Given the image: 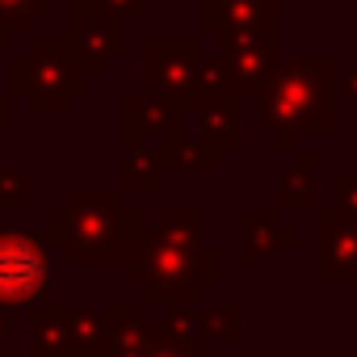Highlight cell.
<instances>
[{"mask_svg":"<svg viewBox=\"0 0 357 357\" xmlns=\"http://www.w3.org/2000/svg\"><path fill=\"white\" fill-rule=\"evenodd\" d=\"M122 269V278L139 286L147 303H198L202 286L219 282V248H202V219L194 211H172L164 215L160 231H143Z\"/></svg>","mask_w":357,"mask_h":357,"instance_id":"cell-1","label":"cell"},{"mask_svg":"<svg viewBox=\"0 0 357 357\" xmlns=\"http://www.w3.org/2000/svg\"><path fill=\"white\" fill-rule=\"evenodd\" d=\"M147 219L143 211L126 206L114 190H76L63 198L59 211L47 215L43 236L63 248L72 265H122L126 252L143 240Z\"/></svg>","mask_w":357,"mask_h":357,"instance_id":"cell-2","label":"cell"},{"mask_svg":"<svg viewBox=\"0 0 357 357\" xmlns=\"http://www.w3.org/2000/svg\"><path fill=\"white\" fill-rule=\"evenodd\" d=\"M332 59L311 55L294 59L286 68H273V76L257 89V126L290 151L298 135H324L332 130Z\"/></svg>","mask_w":357,"mask_h":357,"instance_id":"cell-3","label":"cell"},{"mask_svg":"<svg viewBox=\"0 0 357 357\" xmlns=\"http://www.w3.org/2000/svg\"><path fill=\"white\" fill-rule=\"evenodd\" d=\"M89 68L68 38H30V47L9 63V89L30 101L34 114H59L84 93Z\"/></svg>","mask_w":357,"mask_h":357,"instance_id":"cell-4","label":"cell"},{"mask_svg":"<svg viewBox=\"0 0 357 357\" xmlns=\"http://www.w3.org/2000/svg\"><path fill=\"white\" fill-rule=\"evenodd\" d=\"M198 63H202V47L194 38H160L155 34L143 47V84L151 97L176 105L181 114H194L202 105Z\"/></svg>","mask_w":357,"mask_h":357,"instance_id":"cell-5","label":"cell"},{"mask_svg":"<svg viewBox=\"0 0 357 357\" xmlns=\"http://www.w3.org/2000/svg\"><path fill=\"white\" fill-rule=\"evenodd\" d=\"M30 349H55L68 357H105V311L93 307H59V303H34L30 307Z\"/></svg>","mask_w":357,"mask_h":357,"instance_id":"cell-6","label":"cell"},{"mask_svg":"<svg viewBox=\"0 0 357 357\" xmlns=\"http://www.w3.org/2000/svg\"><path fill=\"white\" fill-rule=\"evenodd\" d=\"M219 63H223V80L227 93H257L273 68H278V22H261L248 30H231L219 38Z\"/></svg>","mask_w":357,"mask_h":357,"instance_id":"cell-7","label":"cell"},{"mask_svg":"<svg viewBox=\"0 0 357 357\" xmlns=\"http://www.w3.org/2000/svg\"><path fill=\"white\" fill-rule=\"evenodd\" d=\"M47 248L30 231H0V307L38 303L47 294Z\"/></svg>","mask_w":357,"mask_h":357,"instance_id":"cell-8","label":"cell"},{"mask_svg":"<svg viewBox=\"0 0 357 357\" xmlns=\"http://www.w3.org/2000/svg\"><path fill=\"white\" fill-rule=\"evenodd\" d=\"M68 43L76 47V55L84 59L89 72H101L114 55L126 51V30H122V17L97 9L93 0H72L68 5Z\"/></svg>","mask_w":357,"mask_h":357,"instance_id":"cell-9","label":"cell"},{"mask_svg":"<svg viewBox=\"0 0 357 357\" xmlns=\"http://www.w3.org/2000/svg\"><path fill=\"white\" fill-rule=\"evenodd\" d=\"M315 273L319 282H357V219L324 211L315 223Z\"/></svg>","mask_w":357,"mask_h":357,"instance_id":"cell-10","label":"cell"},{"mask_svg":"<svg viewBox=\"0 0 357 357\" xmlns=\"http://www.w3.org/2000/svg\"><path fill=\"white\" fill-rule=\"evenodd\" d=\"M244 244H240V265H261L273 261L282 248L294 244V231L278 223V211H240Z\"/></svg>","mask_w":357,"mask_h":357,"instance_id":"cell-11","label":"cell"},{"mask_svg":"<svg viewBox=\"0 0 357 357\" xmlns=\"http://www.w3.org/2000/svg\"><path fill=\"white\" fill-rule=\"evenodd\" d=\"M202 13V30L223 38L231 30H248V26H261V22H278V5L273 0H202L198 5Z\"/></svg>","mask_w":357,"mask_h":357,"instance_id":"cell-12","label":"cell"},{"mask_svg":"<svg viewBox=\"0 0 357 357\" xmlns=\"http://www.w3.org/2000/svg\"><path fill=\"white\" fill-rule=\"evenodd\" d=\"M198 135L215 147V151H236L240 147V105L236 93H211L198 109Z\"/></svg>","mask_w":357,"mask_h":357,"instance_id":"cell-13","label":"cell"},{"mask_svg":"<svg viewBox=\"0 0 357 357\" xmlns=\"http://www.w3.org/2000/svg\"><path fill=\"white\" fill-rule=\"evenodd\" d=\"M315 155H303L294 168L278 172V206H315V185H311V168Z\"/></svg>","mask_w":357,"mask_h":357,"instance_id":"cell-14","label":"cell"},{"mask_svg":"<svg viewBox=\"0 0 357 357\" xmlns=\"http://www.w3.org/2000/svg\"><path fill=\"white\" fill-rule=\"evenodd\" d=\"M236 332H240V311H236L231 303L202 307V340H219V344H227V340H236Z\"/></svg>","mask_w":357,"mask_h":357,"instance_id":"cell-15","label":"cell"},{"mask_svg":"<svg viewBox=\"0 0 357 357\" xmlns=\"http://www.w3.org/2000/svg\"><path fill=\"white\" fill-rule=\"evenodd\" d=\"M139 357H198V344H194V340H176V336L164 332V328H147Z\"/></svg>","mask_w":357,"mask_h":357,"instance_id":"cell-16","label":"cell"},{"mask_svg":"<svg viewBox=\"0 0 357 357\" xmlns=\"http://www.w3.org/2000/svg\"><path fill=\"white\" fill-rule=\"evenodd\" d=\"M30 198V176L22 168H0V211H22Z\"/></svg>","mask_w":357,"mask_h":357,"instance_id":"cell-17","label":"cell"},{"mask_svg":"<svg viewBox=\"0 0 357 357\" xmlns=\"http://www.w3.org/2000/svg\"><path fill=\"white\" fill-rule=\"evenodd\" d=\"M336 194H340V211L349 219H357V168H349V172L336 176Z\"/></svg>","mask_w":357,"mask_h":357,"instance_id":"cell-18","label":"cell"},{"mask_svg":"<svg viewBox=\"0 0 357 357\" xmlns=\"http://www.w3.org/2000/svg\"><path fill=\"white\" fill-rule=\"evenodd\" d=\"M47 5H51V0H0V13H5V17H22V22H30V17H43Z\"/></svg>","mask_w":357,"mask_h":357,"instance_id":"cell-19","label":"cell"},{"mask_svg":"<svg viewBox=\"0 0 357 357\" xmlns=\"http://www.w3.org/2000/svg\"><path fill=\"white\" fill-rule=\"evenodd\" d=\"M17 38H26V22H22V17H5V13H0V55H9Z\"/></svg>","mask_w":357,"mask_h":357,"instance_id":"cell-20","label":"cell"},{"mask_svg":"<svg viewBox=\"0 0 357 357\" xmlns=\"http://www.w3.org/2000/svg\"><path fill=\"white\" fill-rule=\"evenodd\" d=\"M97 9H105V13H114V17H143V0H93Z\"/></svg>","mask_w":357,"mask_h":357,"instance_id":"cell-21","label":"cell"},{"mask_svg":"<svg viewBox=\"0 0 357 357\" xmlns=\"http://www.w3.org/2000/svg\"><path fill=\"white\" fill-rule=\"evenodd\" d=\"M9 130V93H0V135Z\"/></svg>","mask_w":357,"mask_h":357,"instance_id":"cell-22","label":"cell"},{"mask_svg":"<svg viewBox=\"0 0 357 357\" xmlns=\"http://www.w3.org/2000/svg\"><path fill=\"white\" fill-rule=\"evenodd\" d=\"M30 357H68V353H55V349H30Z\"/></svg>","mask_w":357,"mask_h":357,"instance_id":"cell-23","label":"cell"},{"mask_svg":"<svg viewBox=\"0 0 357 357\" xmlns=\"http://www.w3.org/2000/svg\"><path fill=\"white\" fill-rule=\"evenodd\" d=\"M9 336V319H5V311H0V340Z\"/></svg>","mask_w":357,"mask_h":357,"instance_id":"cell-24","label":"cell"},{"mask_svg":"<svg viewBox=\"0 0 357 357\" xmlns=\"http://www.w3.org/2000/svg\"><path fill=\"white\" fill-rule=\"evenodd\" d=\"M68 5H72V0H68Z\"/></svg>","mask_w":357,"mask_h":357,"instance_id":"cell-25","label":"cell"}]
</instances>
